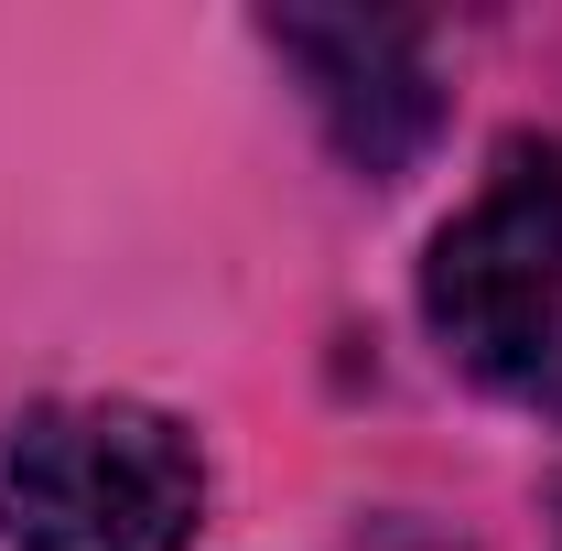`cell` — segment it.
<instances>
[{"label": "cell", "mask_w": 562, "mask_h": 551, "mask_svg": "<svg viewBox=\"0 0 562 551\" xmlns=\"http://www.w3.org/2000/svg\"><path fill=\"white\" fill-rule=\"evenodd\" d=\"M206 519L195 432L151 401H44L0 432L11 551H184Z\"/></svg>", "instance_id": "1"}, {"label": "cell", "mask_w": 562, "mask_h": 551, "mask_svg": "<svg viewBox=\"0 0 562 551\" xmlns=\"http://www.w3.org/2000/svg\"><path fill=\"white\" fill-rule=\"evenodd\" d=\"M422 325L476 390L562 432V151H508L487 195L443 216L422 260Z\"/></svg>", "instance_id": "2"}, {"label": "cell", "mask_w": 562, "mask_h": 551, "mask_svg": "<svg viewBox=\"0 0 562 551\" xmlns=\"http://www.w3.org/2000/svg\"><path fill=\"white\" fill-rule=\"evenodd\" d=\"M271 44L314 76V109L357 173H401L422 140H432V66H422V33L412 22H325V11H292L271 22Z\"/></svg>", "instance_id": "3"}]
</instances>
